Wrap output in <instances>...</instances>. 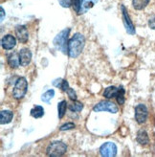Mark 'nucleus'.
Returning a JSON list of instances; mask_svg holds the SVG:
<instances>
[{
  "label": "nucleus",
  "mask_w": 155,
  "mask_h": 157,
  "mask_svg": "<svg viewBox=\"0 0 155 157\" xmlns=\"http://www.w3.org/2000/svg\"><path fill=\"white\" fill-rule=\"evenodd\" d=\"M69 33H70V29L69 28L62 30L59 35H57V36L54 38V41H53V44L56 47V49L61 51L63 54H67Z\"/></svg>",
  "instance_id": "f03ea898"
},
{
  "label": "nucleus",
  "mask_w": 155,
  "mask_h": 157,
  "mask_svg": "<svg viewBox=\"0 0 155 157\" xmlns=\"http://www.w3.org/2000/svg\"><path fill=\"white\" fill-rule=\"evenodd\" d=\"M13 118V112L12 110H2L0 112V124H10Z\"/></svg>",
  "instance_id": "ddd939ff"
},
{
  "label": "nucleus",
  "mask_w": 155,
  "mask_h": 157,
  "mask_svg": "<svg viewBox=\"0 0 155 157\" xmlns=\"http://www.w3.org/2000/svg\"><path fill=\"white\" fill-rule=\"evenodd\" d=\"M121 10H122V13H123V25L126 27V30L127 32L129 34V35H134L135 34V27L133 25L132 21H131L129 15H128V13L126 9L125 6H121Z\"/></svg>",
  "instance_id": "6e6552de"
},
{
  "label": "nucleus",
  "mask_w": 155,
  "mask_h": 157,
  "mask_svg": "<svg viewBox=\"0 0 155 157\" xmlns=\"http://www.w3.org/2000/svg\"><path fill=\"white\" fill-rule=\"evenodd\" d=\"M7 61L8 64L10 65L11 68L13 69H17L19 65H20V61H19V54L14 52V53H11L7 58Z\"/></svg>",
  "instance_id": "f8f14e48"
},
{
  "label": "nucleus",
  "mask_w": 155,
  "mask_h": 157,
  "mask_svg": "<svg viewBox=\"0 0 155 157\" xmlns=\"http://www.w3.org/2000/svg\"><path fill=\"white\" fill-rule=\"evenodd\" d=\"M76 128V124L72 122H67L65 124H63L61 127L59 128V130L60 131H66V130H71V129H74Z\"/></svg>",
  "instance_id": "b1692460"
},
{
  "label": "nucleus",
  "mask_w": 155,
  "mask_h": 157,
  "mask_svg": "<svg viewBox=\"0 0 155 157\" xmlns=\"http://www.w3.org/2000/svg\"><path fill=\"white\" fill-rule=\"evenodd\" d=\"M67 109V103L65 100L60 101L58 104V112H59V119H62L66 113Z\"/></svg>",
  "instance_id": "6ab92c4d"
},
{
  "label": "nucleus",
  "mask_w": 155,
  "mask_h": 157,
  "mask_svg": "<svg viewBox=\"0 0 155 157\" xmlns=\"http://www.w3.org/2000/svg\"><path fill=\"white\" fill-rule=\"evenodd\" d=\"M117 146L112 142H106L100 147V154L104 157H114L117 155Z\"/></svg>",
  "instance_id": "0eeeda50"
},
{
  "label": "nucleus",
  "mask_w": 155,
  "mask_h": 157,
  "mask_svg": "<svg viewBox=\"0 0 155 157\" xmlns=\"http://www.w3.org/2000/svg\"><path fill=\"white\" fill-rule=\"evenodd\" d=\"M72 8L74 11L81 15V0H72Z\"/></svg>",
  "instance_id": "5701e85b"
},
{
  "label": "nucleus",
  "mask_w": 155,
  "mask_h": 157,
  "mask_svg": "<svg viewBox=\"0 0 155 157\" xmlns=\"http://www.w3.org/2000/svg\"><path fill=\"white\" fill-rule=\"evenodd\" d=\"M28 90V82L26 78H18L14 83V87L13 90V97L17 100H21L24 98Z\"/></svg>",
  "instance_id": "20e7f679"
},
{
  "label": "nucleus",
  "mask_w": 155,
  "mask_h": 157,
  "mask_svg": "<svg viewBox=\"0 0 155 157\" xmlns=\"http://www.w3.org/2000/svg\"><path fill=\"white\" fill-rule=\"evenodd\" d=\"M70 87V86H69V83H68V82L66 81V80H63L62 81V82H61V85H60V89L62 90L63 92H66L67 91V89Z\"/></svg>",
  "instance_id": "bb28decb"
},
{
  "label": "nucleus",
  "mask_w": 155,
  "mask_h": 157,
  "mask_svg": "<svg viewBox=\"0 0 155 157\" xmlns=\"http://www.w3.org/2000/svg\"><path fill=\"white\" fill-rule=\"evenodd\" d=\"M54 96H55V90L49 89L46 92H44L41 95V101H44V103H46V104H50L51 100L54 98Z\"/></svg>",
  "instance_id": "aec40b11"
},
{
  "label": "nucleus",
  "mask_w": 155,
  "mask_h": 157,
  "mask_svg": "<svg viewBox=\"0 0 155 157\" xmlns=\"http://www.w3.org/2000/svg\"><path fill=\"white\" fill-rule=\"evenodd\" d=\"M149 26L150 29L155 30V15H153V17L149 20Z\"/></svg>",
  "instance_id": "cd10ccee"
},
{
  "label": "nucleus",
  "mask_w": 155,
  "mask_h": 157,
  "mask_svg": "<svg viewBox=\"0 0 155 157\" xmlns=\"http://www.w3.org/2000/svg\"><path fill=\"white\" fill-rule=\"evenodd\" d=\"M66 93H67V95H68V98L70 99L71 101H77L78 97H77V94H76V92H75V90L73 88L69 87L67 89Z\"/></svg>",
  "instance_id": "393cba45"
},
{
  "label": "nucleus",
  "mask_w": 155,
  "mask_h": 157,
  "mask_svg": "<svg viewBox=\"0 0 155 157\" xmlns=\"http://www.w3.org/2000/svg\"><path fill=\"white\" fill-rule=\"evenodd\" d=\"M150 0H132V6L135 10H143L149 5Z\"/></svg>",
  "instance_id": "a211bd4d"
},
{
  "label": "nucleus",
  "mask_w": 155,
  "mask_h": 157,
  "mask_svg": "<svg viewBox=\"0 0 155 157\" xmlns=\"http://www.w3.org/2000/svg\"><path fill=\"white\" fill-rule=\"evenodd\" d=\"M149 117L148 107L145 105L140 104L135 106V120L139 124H143L146 122Z\"/></svg>",
  "instance_id": "423d86ee"
},
{
  "label": "nucleus",
  "mask_w": 155,
  "mask_h": 157,
  "mask_svg": "<svg viewBox=\"0 0 155 157\" xmlns=\"http://www.w3.org/2000/svg\"><path fill=\"white\" fill-rule=\"evenodd\" d=\"M67 151V146L61 141H53L51 142L47 148H46V154L51 157H59L62 156Z\"/></svg>",
  "instance_id": "7ed1b4c3"
},
{
  "label": "nucleus",
  "mask_w": 155,
  "mask_h": 157,
  "mask_svg": "<svg viewBox=\"0 0 155 157\" xmlns=\"http://www.w3.org/2000/svg\"><path fill=\"white\" fill-rule=\"evenodd\" d=\"M125 94H126V90L123 89V86H120V87H119V91H118V94H117V97H116V101H117L118 105H123V104H125V101H126Z\"/></svg>",
  "instance_id": "412c9836"
},
{
  "label": "nucleus",
  "mask_w": 155,
  "mask_h": 157,
  "mask_svg": "<svg viewBox=\"0 0 155 157\" xmlns=\"http://www.w3.org/2000/svg\"><path fill=\"white\" fill-rule=\"evenodd\" d=\"M118 91H119V88L116 87V86H108V87L104 89L103 95L106 99H113L117 97Z\"/></svg>",
  "instance_id": "2eb2a0df"
},
{
  "label": "nucleus",
  "mask_w": 155,
  "mask_h": 157,
  "mask_svg": "<svg viewBox=\"0 0 155 157\" xmlns=\"http://www.w3.org/2000/svg\"><path fill=\"white\" fill-rule=\"evenodd\" d=\"M1 21H3V19H4V14H5V13H4V9L1 7Z\"/></svg>",
  "instance_id": "c756f323"
},
{
  "label": "nucleus",
  "mask_w": 155,
  "mask_h": 157,
  "mask_svg": "<svg viewBox=\"0 0 155 157\" xmlns=\"http://www.w3.org/2000/svg\"><path fill=\"white\" fill-rule=\"evenodd\" d=\"M74 103H72L70 105H69V109L72 111V112H81L83 108V105L79 101H72Z\"/></svg>",
  "instance_id": "4be33fe9"
},
{
  "label": "nucleus",
  "mask_w": 155,
  "mask_h": 157,
  "mask_svg": "<svg viewBox=\"0 0 155 157\" xmlns=\"http://www.w3.org/2000/svg\"><path fill=\"white\" fill-rule=\"evenodd\" d=\"M19 61L21 66H27L32 60V52L28 48H22L19 52Z\"/></svg>",
  "instance_id": "9b49d317"
},
{
  "label": "nucleus",
  "mask_w": 155,
  "mask_h": 157,
  "mask_svg": "<svg viewBox=\"0 0 155 157\" xmlns=\"http://www.w3.org/2000/svg\"><path fill=\"white\" fill-rule=\"evenodd\" d=\"M30 114L33 118L40 119V118L44 116V108L41 105H35L32 109H31Z\"/></svg>",
  "instance_id": "dca6fc26"
},
{
  "label": "nucleus",
  "mask_w": 155,
  "mask_h": 157,
  "mask_svg": "<svg viewBox=\"0 0 155 157\" xmlns=\"http://www.w3.org/2000/svg\"><path fill=\"white\" fill-rule=\"evenodd\" d=\"M93 110L95 112H100V111H108L112 114L117 113L119 111V107L116 105L114 103L109 101H102L94 105Z\"/></svg>",
  "instance_id": "39448f33"
},
{
  "label": "nucleus",
  "mask_w": 155,
  "mask_h": 157,
  "mask_svg": "<svg viewBox=\"0 0 155 157\" xmlns=\"http://www.w3.org/2000/svg\"><path fill=\"white\" fill-rule=\"evenodd\" d=\"M15 36H17L18 41L21 43H26L29 39V33L26 26L24 25H17L14 29Z\"/></svg>",
  "instance_id": "1a4fd4ad"
},
{
  "label": "nucleus",
  "mask_w": 155,
  "mask_h": 157,
  "mask_svg": "<svg viewBox=\"0 0 155 157\" xmlns=\"http://www.w3.org/2000/svg\"><path fill=\"white\" fill-rule=\"evenodd\" d=\"M99 0H81V14L86 13L89 9L94 6Z\"/></svg>",
  "instance_id": "f3484780"
},
{
  "label": "nucleus",
  "mask_w": 155,
  "mask_h": 157,
  "mask_svg": "<svg viewBox=\"0 0 155 157\" xmlns=\"http://www.w3.org/2000/svg\"><path fill=\"white\" fill-rule=\"evenodd\" d=\"M17 45V39L13 35H5L1 39V46L5 50H12Z\"/></svg>",
  "instance_id": "9d476101"
},
{
  "label": "nucleus",
  "mask_w": 155,
  "mask_h": 157,
  "mask_svg": "<svg viewBox=\"0 0 155 157\" xmlns=\"http://www.w3.org/2000/svg\"><path fill=\"white\" fill-rule=\"evenodd\" d=\"M137 142L142 145V146H146L149 143V137L148 132H146L145 129H140L137 132V137H136Z\"/></svg>",
  "instance_id": "4468645a"
},
{
  "label": "nucleus",
  "mask_w": 155,
  "mask_h": 157,
  "mask_svg": "<svg viewBox=\"0 0 155 157\" xmlns=\"http://www.w3.org/2000/svg\"><path fill=\"white\" fill-rule=\"evenodd\" d=\"M85 45V38L80 34L76 33L74 36L69 39L68 47H67V55L70 58H78L81 54Z\"/></svg>",
  "instance_id": "f257e3e1"
},
{
  "label": "nucleus",
  "mask_w": 155,
  "mask_h": 157,
  "mask_svg": "<svg viewBox=\"0 0 155 157\" xmlns=\"http://www.w3.org/2000/svg\"><path fill=\"white\" fill-rule=\"evenodd\" d=\"M62 78H57V80H55L53 82V84L56 86V87H60L61 85V82H62Z\"/></svg>",
  "instance_id": "c85d7f7f"
},
{
  "label": "nucleus",
  "mask_w": 155,
  "mask_h": 157,
  "mask_svg": "<svg viewBox=\"0 0 155 157\" xmlns=\"http://www.w3.org/2000/svg\"><path fill=\"white\" fill-rule=\"evenodd\" d=\"M59 2L63 8L72 7V0H59Z\"/></svg>",
  "instance_id": "a878e982"
}]
</instances>
